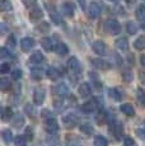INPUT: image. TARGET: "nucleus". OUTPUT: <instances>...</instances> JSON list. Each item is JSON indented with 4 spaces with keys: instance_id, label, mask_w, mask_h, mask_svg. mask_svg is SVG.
Listing matches in <instances>:
<instances>
[{
    "instance_id": "obj_1",
    "label": "nucleus",
    "mask_w": 145,
    "mask_h": 146,
    "mask_svg": "<svg viewBox=\"0 0 145 146\" xmlns=\"http://www.w3.org/2000/svg\"><path fill=\"white\" fill-rule=\"evenodd\" d=\"M104 29L108 35H118L121 32V24L116 19H108L104 23Z\"/></svg>"
},
{
    "instance_id": "obj_2",
    "label": "nucleus",
    "mask_w": 145,
    "mask_h": 146,
    "mask_svg": "<svg viewBox=\"0 0 145 146\" xmlns=\"http://www.w3.org/2000/svg\"><path fill=\"white\" fill-rule=\"evenodd\" d=\"M43 127H45V131L50 135H55L59 131V123L54 118V117L50 116L49 118L45 119V123H43Z\"/></svg>"
},
{
    "instance_id": "obj_3",
    "label": "nucleus",
    "mask_w": 145,
    "mask_h": 146,
    "mask_svg": "<svg viewBox=\"0 0 145 146\" xmlns=\"http://www.w3.org/2000/svg\"><path fill=\"white\" fill-rule=\"evenodd\" d=\"M68 69H69V71H70V74L75 75V76H78V75L82 72V66H80L79 60H78L76 57H74V56H71L68 60Z\"/></svg>"
},
{
    "instance_id": "obj_4",
    "label": "nucleus",
    "mask_w": 145,
    "mask_h": 146,
    "mask_svg": "<svg viewBox=\"0 0 145 146\" xmlns=\"http://www.w3.org/2000/svg\"><path fill=\"white\" fill-rule=\"evenodd\" d=\"M98 109H99V106H98V103H97L96 98H93L92 100H88V102H85L84 104L82 106V112L85 114H92L96 111H98Z\"/></svg>"
},
{
    "instance_id": "obj_5",
    "label": "nucleus",
    "mask_w": 145,
    "mask_h": 146,
    "mask_svg": "<svg viewBox=\"0 0 145 146\" xmlns=\"http://www.w3.org/2000/svg\"><path fill=\"white\" fill-rule=\"evenodd\" d=\"M78 121H79V118H78L74 113H69L63 118V123H64V126H65L66 128L71 130V128H74L75 126L78 125Z\"/></svg>"
},
{
    "instance_id": "obj_6",
    "label": "nucleus",
    "mask_w": 145,
    "mask_h": 146,
    "mask_svg": "<svg viewBox=\"0 0 145 146\" xmlns=\"http://www.w3.org/2000/svg\"><path fill=\"white\" fill-rule=\"evenodd\" d=\"M90 64L93 67H96L98 70H103V71H106V70H108L111 67V64L106 60H102V58H92Z\"/></svg>"
},
{
    "instance_id": "obj_7",
    "label": "nucleus",
    "mask_w": 145,
    "mask_h": 146,
    "mask_svg": "<svg viewBox=\"0 0 145 146\" xmlns=\"http://www.w3.org/2000/svg\"><path fill=\"white\" fill-rule=\"evenodd\" d=\"M45 98H46V93H45V90L42 88H37L33 92V102H35L36 106L43 104Z\"/></svg>"
},
{
    "instance_id": "obj_8",
    "label": "nucleus",
    "mask_w": 145,
    "mask_h": 146,
    "mask_svg": "<svg viewBox=\"0 0 145 146\" xmlns=\"http://www.w3.org/2000/svg\"><path fill=\"white\" fill-rule=\"evenodd\" d=\"M35 44H36L35 40L31 38V37H24V38H22L21 40V48H22V51L23 52L31 51V50L35 47Z\"/></svg>"
},
{
    "instance_id": "obj_9",
    "label": "nucleus",
    "mask_w": 145,
    "mask_h": 146,
    "mask_svg": "<svg viewBox=\"0 0 145 146\" xmlns=\"http://www.w3.org/2000/svg\"><path fill=\"white\" fill-rule=\"evenodd\" d=\"M61 10H63V14L66 17H72L75 13V5L72 4L71 1H64L61 4Z\"/></svg>"
},
{
    "instance_id": "obj_10",
    "label": "nucleus",
    "mask_w": 145,
    "mask_h": 146,
    "mask_svg": "<svg viewBox=\"0 0 145 146\" xmlns=\"http://www.w3.org/2000/svg\"><path fill=\"white\" fill-rule=\"evenodd\" d=\"M92 48H93V51L99 56L106 55V52H107V47H106L104 42H102V41H94L93 44H92Z\"/></svg>"
},
{
    "instance_id": "obj_11",
    "label": "nucleus",
    "mask_w": 145,
    "mask_h": 146,
    "mask_svg": "<svg viewBox=\"0 0 145 146\" xmlns=\"http://www.w3.org/2000/svg\"><path fill=\"white\" fill-rule=\"evenodd\" d=\"M54 93H55V95H57V97L63 98L69 94V88L65 83H60V84H57L56 86H54Z\"/></svg>"
},
{
    "instance_id": "obj_12",
    "label": "nucleus",
    "mask_w": 145,
    "mask_h": 146,
    "mask_svg": "<svg viewBox=\"0 0 145 146\" xmlns=\"http://www.w3.org/2000/svg\"><path fill=\"white\" fill-rule=\"evenodd\" d=\"M99 14H101V7H99L97 3H92V4H89V8H88L89 18L96 19V18L99 17Z\"/></svg>"
},
{
    "instance_id": "obj_13",
    "label": "nucleus",
    "mask_w": 145,
    "mask_h": 146,
    "mask_svg": "<svg viewBox=\"0 0 145 146\" xmlns=\"http://www.w3.org/2000/svg\"><path fill=\"white\" fill-rule=\"evenodd\" d=\"M111 133L116 137L117 140H121L122 139V133H124V127H122L120 123H113L112 126L110 127Z\"/></svg>"
},
{
    "instance_id": "obj_14",
    "label": "nucleus",
    "mask_w": 145,
    "mask_h": 146,
    "mask_svg": "<svg viewBox=\"0 0 145 146\" xmlns=\"http://www.w3.org/2000/svg\"><path fill=\"white\" fill-rule=\"evenodd\" d=\"M78 92H79V95L82 98H87L92 94V88L88 83H82L79 85V90Z\"/></svg>"
},
{
    "instance_id": "obj_15",
    "label": "nucleus",
    "mask_w": 145,
    "mask_h": 146,
    "mask_svg": "<svg viewBox=\"0 0 145 146\" xmlns=\"http://www.w3.org/2000/svg\"><path fill=\"white\" fill-rule=\"evenodd\" d=\"M49 10H50V17H51V19L55 22L56 24H59V26H64L65 27V23H64L63 18H61V15L59 14L57 12H55L54 8H50L49 7Z\"/></svg>"
},
{
    "instance_id": "obj_16",
    "label": "nucleus",
    "mask_w": 145,
    "mask_h": 146,
    "mask_svg": "<svg viewBox=\"0 0 145 146\" xmlns=\"http://www.w3.org/2000/svg\"><path fill=\"white\" fill-rule=\"evenodd\" d=\"M120 111L129 117H132L134 114H135V108H134L132 104H130V103H124V104H121Z\"/></svg>"
},
{
    "instance_id": "obj_17",
    "label": "nucleus",
    "mask_w": 145,
    "mask_h": 146,
    "mask_svg": "<svg viewBox=\"0 0 145 146\" xmlns=\"http://www.w3.org/2000/svg\"><path fill=\"white\" fill-rule=\"evenodd\" d=\"M46 75L50 80H57L61 76V72L56 67H49V69L46 70Z\"/></svg>"
},
{
    "instance_id": "obj_18",
    "label": "nucleus",
    "mask_w": 145,
    "mask_h": 146,
    "mask_svg": "<svg viewBox=\"0 0 145 146\" xmlns=\"http://www.w3.org/2000/svg\"><path fill=\"white\" fill-rule=\"evenodd\" d=\"M116 47L120 50V51H122V52H125V51H127L129 50V41H127V38H125V37H121V38H118V40L116 41Z\"/></svg>"
},
{
    "instance_id": "obj_19",
    "label": "nucleus",
    "mask_w": 145,
    "mask_h": 146,
    "mask_svg": "<svg viewBox=\"0 0 145 146\" xmlns=\"http://www.w3.org/2000/svg\"><path fill=\"white\" fill-rule=\"evenodd\" d=\"M41 46L43 47V50H46V51H52V50H55V47L56 46H54V42H52L51 38H49V37H45L41 40Z\"/></svg>"
},
{
    "instance_id": "obj_20",
    "label": "nucleus",
    "mask_w": 145,
    "mask_h": 146,
    "mask_svg": "<svg viewBox=\"0 0 145 146\" xmlns=\"http://www.w3.org/2000/svg\"><path fill=\"white\" fill-rule=\"evenodd\" d=\"M43 74V69H41V67H32L31 69V78L35 80H41Z\"/></svg>"
},
{
    "instance_id": "obj_21",
    "label": "nucleus",
    "mask_w": 145,
    "mask_h": 146,
    "mask_svg": "<svg viewBox=\"0 0 145 146\" xmlns=\"http://www.w3.org/2000/svg\"><path fill=\"white\" fill-rule=\"evenodd\" d=\"M1 119L4 122H8V121L13 119V109L10 107H5L1 111Z\"/></svg>"
},
{
    "instance_id": "obj_22",
    "label": "nucleus",
    "mask_w": 145,
    "mask_h": 146,
    "mask_svg": "<svg viewBox=\"0 0 145 146\" xmlns=\"http://www.w3.org/2000/svg\"><path fill=\"white\" fill-rule=\"evenodd\" d=\"M29 61L32 64H41V62H43V61H45V56H43V53H41L40 51H37V52H35L29 57Z\"/></svg>"
},
{
    "instance_id": "obj_23",
    "label": "nucleus",
    "mask_w": 145,
    "mask_h": 146,
    "mask_svg": "<svg viewBox=\"0 0 145 146\" xmlns=\"http://www.w3.org/2000/svg\"><path fill=\"white\" fill-rule=\"evenodd\" d=\"M80 131H82L84 135H93L94 133V127L92 126V123H82L80 125Z\"/></svg>"
},
{
    "instance_id": "obj_24",
    "label": "nucleus",
    "mask_w": 145,
    "mask_h": 146,
    "mask_svg": "<svg viewBox=\"0 0 145 146\" xmlns=\"http://www.w3.org/2000/svg\"><path fill=\"white\" fill-rule=\"evenodd\" d=\"M55 51H56L59 56H65L69 53V48L65 43H57L56 47H55Z\"/></svg>"
},
{
    "instance_id": "obj_25",
    "label": "nucleus",
    "mask_w": 145,
    "mask_h": 146,
    "mask_svg": "<svg viewBox=\"0 0 145 146\" xmlns=\"http://www.w3.org/2000/svg\"><path fill=\"white\" fill-rule=\"evenodd\" d=\"M66 145L68 146H82L79 139H78L76 136H74V135H68V136H66Z\"/></svg>"
},
{
    "instance_id": "obj_26",
    "label": "nucleus",
    "mask_w": 145,
    "mask_h": 146,
    "mask_svg": "<svg viewBox=\"0 0 145 146\" xmlns=\"http://www.w3.org/2000/svg\"><path fill=\"white\" fill-rule=\"evenodd\" d=\"M1 137L3 140H4V142L7 145H9L10 142H14V139H13V133L10 130H4L1 132Z\"/></svg>"
},
{
    "instance_id": "obj_27",
    "label": "nucleus",
    "mask_w": 145,
    "mask_h": 146,
    "mask_svg": "<svg viewBox=\"0 0 145 146\" xmlns=\"http://www.w3.org/2000/svg\"><path fill=\"white\" fill-rule=\"evenodd\" d=\"M42 15H43V13H42V10H41L40 8H35V9H32L31 10V13H29L31 21H37V19H41L42 18Z\"/></svg>"
},
{
    "instance_id": "obj_28",
    "label": "nucleus",
    "mask_w": 145,
    "mask_h": 146,
    "mask_svg": "<svg viewBox=\"0 0 145 146\" xmlns=\"http://www.w3.org/2000/svg\"><path fill=\"white\" fill-rule=\"evenodd\" d=\"M110 97L112 98V100H115V102H120V100L122 99V94H121V92L118 90L117 88H112V89H110Z\"/></svg>"
},
{
    "instance_id": "obj_29",
    "label": "nucleus",
    "mask_w": 145,
    "mask_h": 146,
    "mask_svg": "<svg viewBox=\"0 0 145 146\" xmlns=\"http://www.w3.org/2000/svg\"><path fill=\"white\" fill-rule=\"evenodd\" d=\"M10 88H12V83H10V80L7 79V78H1V79H0V90L8 92Z\"/></svg>"
},
{
    "instance_id": "obj_30",
    "label": "nucleus",
    "mask_w": 145,
    "mask_h": 146,
    "mask_svg": "<svg viewBox=\"0 0 145 146\" xmlns=\"http://www.w3.org/2000/svg\"><path fill=\"white\" fill-rule=\"evenodd\" d=\"M13 126H14L15 128H19L22 127V126L24 125V117L22 116V114H15L14 117H13Z\"/></svg>"
},
{
    "instance_id": "obj_31",
    "label": "nucleus",
    "mask_w": 145,
    "mask_h": 146,
    "mask_svg": "<svg viewBox=\"0 0 145 146\" xmlns=\"http://www.w3.org/2000/svg\"><path fill=\"white\" fill-rule=\"evenodd\" d=\"M94 146H108V141L104 136L98 135L94 137Z\"/></svg>"
},
{
    "instance_id": "obj_32",
    "label": "nucleus",
    "mask_w": 145,
    "mask_h": 146,
    "mask_svg": "<svg viewBox=\"0 0 145 146\" xmlns=\"http://www.w3.org/2000/svg\"><path fill=\"white\" fill-rule=\"evenodd\" d=\"M136 18L141 22V23H145V5H140V7L136 9Z\"/></svg>"
},
{
    "instance_id": "obj_33",
    "label": "nucleus",
    "mask_w": 145,
    "mask_h": 146,
    "mask_svg": "<svg viewBox=\"0 0 145 146\" xmlns=\"http://www.w3.org/2000/svg\"><path fill=\"white\" fill-rule=\"evenodd\" d=\"M134 47H135L136 50H139V51L144 50L145 48V36H140L138 40L134 42Z\"/></svg>"
},
{
    "instance_id": "obj_34",
    "label": "nucleus",
    "mask_w": 145,
    "mask_h": 146,
    "mask_svg": "<svg viewBox=\"0 0 145 146\" xmlns=\"http://www.w3.org/2000/svg\"><path fill=\"white\" fill-rule=\"evenodd\" d=\"M126 31L129 35H135V33L138 32V26H136V23H134V22H127Z\"/></svg>"
},
{
    "instance_id": "obj_35",
    "label": "nucleus",
    "mask_w": 145,
    "mask_h": 146,
    "mask_svg": "<svg viewBox=\"0 0 145 146\" xmlns=\"http://www.w3.org/2000/svg\"><path fill=\"white\" fill-rule=\"evenodd\" d=\"M0 9H1L3 12H9V10H12L13 9L12 3H10L9 0H1V1H0Z\"/></svg>"
},
{
    "instance_id": "obj_36",
    "label": "nucleus",
    "mask_w": 145,
    "mask_h": 146,
    "mask_svg": "<svg viewBox=\"0 0 145 146\" xmlns=\"http://www.w3.org/2000/svg\"><path fill=\"white\" fill-rule=\"evenodd\" d=\"M27 141H28V140H27L24 136H17L14 139V145L15 146H26Z\"/></svg>"
},
{
    "instance_id": "obj_37",
    "label": "nucleus",
    "mask_w": 145,
    "mask_h": 146,
    "mask_svg": "<svg viewBox=\"0 0 145 146\" xmlns=\"http://www.w3.org/2000/svg\"><path fill=\"white\" fill-rule=\"evenodd\" d=\"M24 111H26V113L28 114L29 117H33L36 114V109H35V106L31 104V103H28V104L24 106Z\"/></svg>"
},
{
    "instance_id": "obj_38",
    "label": "nucleus",
    "mask_w": 145,
    "mask_h": 146,
    "mask_svg": "<svg viewBox=\"0 0 145 146\" xmlns=\"http://www.w3.org/2000/svg\"><path fill=\"white\" fill-rule=\"evenodd\" d=\"M22 75H23V72H22L21 69H15L12 71V78L13 80H19L22 78Z\"/></svg>"
},
{
    "instance_id": "obj_39",
    "label": "nucleus",
    "mask_w": 145,
    "mask_h": 146,
    "mask_svg": "<svg viewBox=\"0 0 145 146\" xmlns=\"http://www.w3.org/2000/svg\"><path fill=\"white\" fill-rule=\"evenodd\" d=\"M124 145L125 146H138L136 145V142L132 140V137H130V136H125L124 137Z\"/></svg>"
},
{
    "instance_id": "obj_40",
    "label": "nucleus",
    "mask_w": 145,
    "mask_h": 146,
    "mask_svg": "<svg viewBox=\"0 0 145 146\" xmlns=\"http://www.w3.org/2000/svg\"><path fill=\"white\" fill-rule=\"evenodd\" d=\"M23 136L26 137L28 141H31V140L33 139V128H32V127H27L26 131H24V135H23Z\"/></svg>"
},
{
    "instance_id": "obj_41",
    "label": "nucleus",
    "mask_w": 145,
    "mask_h": 146,
    "mask_svg": "<svg viewBox=\"0 0 145 146\" xmlns=\"http://www.w3.org/2000/svg\"><path fill=\"white\" fill-rule=\"evenodd\" d=\"M37 31H38V32H41V33H47V32L50 31L49 23H42V24H40V26L37 27Z\"/></svg>"
},
{
    "instance_id": "obj_42",
    "label": "nucleus",
    "mask_w": 145,
    "mask_h": 146,
    "mask_svg": "<svg viewBox=\"0 0 145 146\" xmlns=\"http://www.w3.org/2000/svg\"><path fill=\"white\" fill-rule=\"evenodd\" d=\"M7 47H8V48H14V47H15V38H14V36H10V37L7 40Z\"/></svg>"
},
{
    "instance_id": "obj_43",
    "label": "nucleus",
    "mask_w": 145,
    "mask_h": 146,
    "mask_svg": "<svg viewBox=\"0 0 145 146\" xmlns=\"http://www.w3.org/2000/svg\"><path fill=\"white\" fill-rule=\"evenodd\" d=\"M10 56H12V53H10V51H8V48L3 47L0 50V57L1 58H7V57H10Z\"/></svg>"
},
{
    "instance_id": "obj_44",
    "label": "nucleus",
    "mask_w": 145,
    "mask_h": 146,
    "mask_svg": "<svg viewBox=\"0 0 145 146\" xmlns=\"http://www.w3.org/2000/svg\"><path fill=\"white\" fill-rule=\"evenodd\" d=\"M8 71H10V64H7V62L1 64V66H0V72H1V74H7Z\"/></svg>"
},
{
    "instance_id": "obj_45",
    "label": "nucleus",
    "mask_w": 145,
    "mask_h": 146,
    "mask_svg": "<svg viewBox=\"0 0 145 146\" xmlns=\"http://www.w3.org/2000/svg\"><path fill=\"white\" fill-rule=\"evenodd\" d=\"M136 135H138L140 139L145 140V126H143V127H140V128H138V130H136Z\"/></svg>"
},
{
    "instance_id": "obj_46",
    "label": "nucleus",
    "mask_w": 145,
    "mask_h": 146,
    "mask_svg": "<svg viewBox=\"0 0 145 146\" xmlns=\"http://www.w3.org/2000/svg\"><path fill=\"white\" fill-rule=\"evenodd\" d=\"M138 99H139V102L145 107V92H141V90L138 93Z\"/></svg>"
},
{
    "instance_id": "obj_47",
    "label": "nucleus",
    "mask_w": 145,
    "mask_h": 146,
    "mask_svg": "<svg viewBox=\"0 0 145 146\" xmlns=\"http://www.w3.org/2000/svg\"><path fill=\"white\" fill-rule=\"evenodd\" d=\"M122 76H124V79L126 80V81H131V80H132V74H131V71H129V70L124 71Z\"/></svg>"
},
{
    "instance_id": "obj_48",
    "label": "nucleus",
    "mask_w": 145,
    "mask_h": 146,
    "mask_svg": "<svg viewBox=\"0 0 145 146\" xmlns=\"http://www.w3.org/2000/svg\"><path fill=\"white\" fill-rule=\"evenodd\" d=\"M36 1H37V0H23V3L27 5V7H32V5H35Z\"/></svg>"
},
{
    "instance_id": "obj_49",
    "label": "nucleus",
    "mask_w": 145,
    "mask_h": 146,
    "mask_svg": "<svg viewBox=\"0 0 145 146\" xmlns=\"http://www.w3.org/2000/svg\"><path fill=\"white\" fill-rule=\"evenodd\" d=\"M140 62H141V66H144V67H145V55H144V56H141Z\"/></svg>"
},
{
    "instance_id": "obj_50",
    "label": "nucleus",
    "mask_w": 145,
    "mask_h": 146,
    "mask_svg": "<svg viewBox=\"0 0 145 146\" xmlns=\"http://www.w3.org/2000/svg\"><path fill=\"white\" fill-rule=\"evenodd\" d=\"M5 31H7V27H5V24H1V32L4 33Z\"/></svg>"
},
{
    "instance_id": "obj_51",
    "label": "nucleus",
    "mask_w": 145,
    "mask_h": 146,
    "mask_svg": "<svg viewBox=\"0 0 145 146\" xmlns=\"http://www.w3.org/2000/svg\"><path fill=\"white\" fill-rule=\"evenodd\" d=\"M143 28H144V29H145V23H143Z\"/></svg>"
},
{
    "instance_id": "obj_52",
    "label": "nucleus",
    "mask_w": 145,
    "mask_h": 146,
    "mask_svg": "<svg viewBox=\"0 0 145 146\" xmlns=\"http://www.w3.org/2000/svg\"><path fill=\"white\" fill-rule=\"evenodd\" d=\"M110 1H115V0H110Z\"/></svg>"
}]
</instances>
